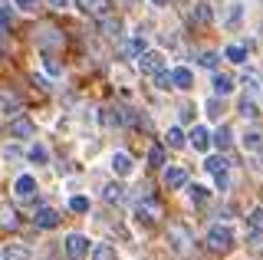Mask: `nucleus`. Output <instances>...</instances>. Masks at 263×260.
Listing matches in <instances>:
<instances>
[{"label":"nucleus","mask_w":263,"mask_h":260,"mask_svg":"<svg viewBox=\"0 0 263 260\" xmlns=\"http://www.w3.org/2000/svg\"><path fill=\"white\" fill-rule=\"evenodd\" d=\"M263 234V208L250 211V217H247V240H257Z\"/></svg>","instance_id":"9d476101"},{"label":"nucleus","mask_w":263,"mask_h":260,"mask_svg":"<svg viewBox=\"0 0 263 260\" xmlns=\"http://www.w3.org/2000/svg\"><path fill=\"white\" fill-rule=\"evenodd\" d=\"M33 132H36V125H33L27 116H13L10 125H7V135H10V139H33Z\"/></svg>","instance_id":"20e7f679"},{"label":"nucleus","mask_w":263,"mask_h":260,"mask_svg":"<svg viewBox=\"0 0 263 260\" xmlns=\"http://www.w3.org/2000/svg\"><path fill=\"white\" fill-rule=\"evenodd\" d=\"M76 7L82 13H89V17H105L112 7V0H76Z\"/></svg>","instance_id":"423d86ee"},{"label":"nucleus","mask_w":263,"mask_h":260,"mask_svg":"<svg viewBox=\"0 0 263 260\" xmlns=\"http://www.w3.org/2000/svg\"><path fill=\"white\" fill-rule=\"evenodd\" d=\"M171 76H175V89H191V83H194V76H191V69H187V66L171 69Z\"/></svg>","instance_id":"2eb2a0df"},{"label":"nucleus","mask_w":263,"mask_h":260,"mask_svg":"<svg viewBox=\"0 0 263 260\" xmlns=\"http://www.w3.org/2000/svg\"><path fill=\"white\" fill-rule=\"evenodd\" d=\"M164 184H168V188H184L187 184V172L184 168H178V165H171V168H164Z\"/></svg>","instance_id":"6e6552de"},{"label":"nucleus","mask_w":263,"mask_h":260,"mask_svg":"<svg viewBox=\"0 0 263 260\" xmlns=\"http://www.w3.org/2000/svg\"><path fill=\"white\" fill-rule=\"evenodd\" d=\"M204 109H208V116H211V119H217V122H220V112H224V109H220V102H217V99H208V102H204Z\"/></svg>","instance_id":"473e14b6"},{"label":"nucleus","mask_w":263,"mask_h":260,"mask_svg":"<svg viewBox=\"0 0 263 260\" xmlns=\"http://www.w3.org/2000/svg\"><path fill=\"white\" fill-rule=\"evenodd\" d=\"M99 30H102L105 36H119V20H112V17H102V20H99Z\"/></svg>","instance_id":"a878e982"},{"label":"nucleus","mask_w":263,"mask_h":260,"mask_svg":"<svg viewBox=\"0 0 263 260\" xmlns=\"http://www.w3.org/2000/svg\"><path fill=\"white\" fill-rule=\"evenodd\" d=\"M102 198L105 201H109V205H122V201H125L128 198V194H125V188H122V184H105V191H102Z\"/></svg>","instance_id":"4468645a"},{"label":"nucleus","mask_w":263,"mask_h":260,"mask_svg":"<svg viewBox=\"0 0 263 260\" xmlns=\"http://www.w3.org/2000/svg\"><path fill=\"white\" fill-rule=\"evenodd\" d=\"M187 139H191L194 152H208V148H211V132H208V128H204V125H194Z\"/></svg>","instance_id":"9b49d317"},{"label":"nucleus","mask_w":263,"mask_h":260,"mask_svg":"<svg viewBox=\"0 0 263 260\" xmlns=\"http://www.w3.org/2000/svg\"><path fill=\"white\" fill-rule=\"evenodd\" d=\"M155 86H158V89H175V76H171L168 69H161L158 76H155Z\"/></svg>","instance_id":"c85d7f7f"},{"label":"nucleus","mask_w":263,"mask_h":260,"mask_svg":"<svg viewBox=\"0 0 263 260\" xmlns=\"http://www.w3.org/2000/svg\"><path fill=\"white\" fill-rule=\"evenodd\" d=\"M135 217H138V224H145V227H152L155 224V217H152V211H145L142 205L135 208Z\"/></svg>","instance_id":"2f4dec72"},{"label":"nucleus","mask_w":263,"mask_h":260,"mask_svg":"<svg viewBox=\"0 0 263 260\" xmlns=\"http://www.w3.org/2000/svg\"><path fill=\"white\" fill-rule=\"evenodd\" d=\"M148 165H152V168H161L164 165V148H161V145H155V148L148 152Z\"/></svg>","instance_id":"cd10ccee"},{"label":"nucleus","mask_w":263,"mask_h":260,"mask_svg":"<svg viewBox=\"0 0 263 260\" xmlns=\"http://www.w3.org/2000/svg\"><path fill=\"white\" fill-rule=\"evenodd\" d=\"M168 247L175 250L178 257H184L187 250H191V234L184 231V227H178V224H171L168 227Z\"/></svg>","instance_id":"f03ea898"},{"label":"nucleus","mask_w":263,"mask_h":260,"mask_svg":"<svg viewBox=\"0 0 263 260\" xmlns=\"http://www.w3.org/2000/svg\"><path fill=\"white\" fill-rule=\"evenodd\" d=\"M214 145H217V148H227V145H230V128H227V125L217 128V135H214Z\"/></svg>","instance_id":"c756f323"},{"label":"nucleus","mask_w":263,"mask_h":260,"mask_svg":"<svg viewBox=\"0 0 263 260\" xmlns=\"http://www.w3.org/2000/svg\"><path fill=\"white\" fill-rule=\"evenodd\" d=\"M4 155L10 158V161H16V158H20V152H16V148H10V145H7V148H4Z\"/></svg>","instance_id":"a19ab883"},{"label":"nucleus","mask_w":263,"mask_h":260,"mask_svg":"<svg viewBox=\"0 0 263 260\" xmlns=\"http://www.w3.org/2000/svg\"><path fill=\"white\" fill-rule=\"evenodd\" d=\"M16 7H20V10H27V13H33L36 10V0H13Z\"/></svg>","instance_id":"ea45409f"},{"label":"nucleus","mask_w":263,"mask_h":260,"mask_svg":"<svg viewBox=\"0 0 263 260\" xmlns=\"http://www.w3.org/2000/svg\"><path fill=\"white\" fill-rule=\"evenodd\" d=\"M204 168H208L211 175H227V158H220V155H211L208 161H204Z\"/></svg>","instance_id":"aec40b11"},{"label":"nucleus","mask_w":263,"mask_h":260,"mask_svg":"<svg viewBox=\"0 0 263 260\" xmlns=\"http://www.w3.org/2000/svg\"><path fill=\"white\" fill-rule=\"evenodd\" d=\"M217 60H220V56L214 53V50H208V53H201V66H208V69H214V66H217Z\"/></svg>","instance_id":"72a5a7b5"},{"label":"nucleus","mask_w":263,"mask_h":260,"mask_svg":"<svg viewBox=\"0 0 263 260\" xmlns=\"http://www.w3.org/2000/svg\"><path fill=\"white\" fill-rule=\"evenodd\" d=\"M86 254H92V250H89V240L82 237V234H69V237H66V257H69V260H82Z\"/></svg>","instance_id":"39448f33"},{"label":"nucleus","mask_w":263,"mask_h":260,"mask_svg":"<svg viewBox=\"0 0 263 260\" xmlns=\"http://www.w3.org/2000/svg\"><path fill=\"white\" fill-rule=\"evenodd\" d=\"M112 172L119 175V178L132 175V158L125 155V152H115V155H112Z\"/></svg>","instance_id":"f8f14e48"},{"label":"nucleus","mask_w":263,"mask_h":260,"mask_svg":"<svg viewBox=\"0 0 263 260\" xmlns=\"http://www.w3.org/2000/svg\"><path fill=\"white\" fill-rule=\"evenodd\" d=\"M214 92H217L220 96V99H224V96H230V92H234V79H230V76H224V72H217V76H214Z\"/></svg>","instance_id":"ddd939ff"},{"label":"nucleus","mask_w":263,"mask_h":260,"mask_svg":"<svg viewBox=\"0 0 263 260\" xmlns=\"http://www.w3.org/2000/svg\"><path fill=\"white\" fill-rule=\"evenodd\" d=\"M33 224L43 227V231H49V227L60 224V211H56V208H36V214H33Z\"/></svg>","instance_id":"0eeeda50"},{"label":"nucleus","mask_w":263,"mask_h":260,"mask_svg":"<svg viewBox=\"0 0 263 260\" xmlns=\"http://www.w3.org/2000/svg\"><path fill=\"white\" fill-rule=\"evenodd\" d=\"M237 20H240V4H234V7H230V13H227V27H234Z\"/></svg>","instance_id":"4c0bfd02"},{"label":"nucleus","mask_w":263,"mask_h":260,"mask_svg":"<svg viewBox=\"0 0 263 260\" xmlns=\"http://www.w3.org/2000/svg\"><path fill=\"white\" fill-rule=\"evenodd\" d=\"M187 194H191V201H194V205H204V201L211 198V191L204 188V184H191V191H187Z\"/></svg>","instance_id":"bb28decb"},{"label":"nucleus","mask_w":263,"mask_h":260,"mask_svg":"<svg viewBox=\"0 0 263 260\" xmlns=\"http://www.w3.org/2000/svg\"><path fill=\"white\" fill-rule=\"evenodd\" d=\"M194 20H197V23H211V20H214L211 7L204 4V0H197V4H194Z\"/></svg>","instance_id":"b1692460"},{"label":"nucleus","mask_w":263,"mask_h":260,"mask_svg":"<svg viewBox=\"0 0 263 260\" xmlns=\"http://www.w3.org/2000/svg\"><path fill=\"white\" fill-rule=\"evenodd\" d=\"M240 116L243 119H257L260 116V105H257L253 96H243V99H240Z\"/></svg>","instance_id":"f3484780"},{"label":"nucleus","mask_w":263,"mask_h":260,"mask_svg":"<svg viewBox=\"0 0 263 260\" xmlns=\"http://www.w3.org/2000/svg\"><path fill=\"white\" fill-rule=\"evenodd\" d=\"M0 224H4V227H13V224H16V214H13L10 208H4V211H0Z\"/></svg>","instance_id":"c9c22d12"},{"label":"nucleus","mask_w":263,"mask_h":260,"mask_svg":"<svg viewBox=\"0 0 263 260\" xmlns=\"http://www.w3.org/2000/svg\"><path fill=\"white\" fill-rule=\"evenodd\" d=\"M92 260H119V254H115L112 244H96V247H92Z\"/></svg>","instance_id":"6ab92c4d"},{"label":"nucleus","mask_w":263,"mask_h":260,"mask_svg":"<svg viewBox=\"0 0 263 260\" xmlns=\"http://www.w3.org/2000/svg\"><path fill=\"white\" fill-rule=\"evenodd\" d=\"M164 142H168V148H184V132H181L178 125H171L168 135H164Z\"/></svg>","instance_id":"4be33fe9"},{"label":"nucleus","mask_w":263,"mask_h":260,"mask_svg":"<svg viewBox=\"0 0 263 260\" xmlns=\"http://www.w3.org/2000/svg\"><path fill=\"white\" fill-rule=\"evenodd\" d=\"M4 260H30V250L23 244H7L4 247Z\"/></svg>","instance_id":"dca6fc26"},{"label":"nucleus","mask_w":263,"mask_h":260,"mask_svg":"<svg viewBox=\"0 0 263 260\" xmlns=\"http://www.w3.org/2000/svg\"><path fill=\"white\" fill-rule=\"evenodd\" d=\"M152 4H158V7H164V4H168V0H152Z\"/></svg>","instance_id":"37998d69"},{"label":"nucleus","mask_w":263,"mask_h":260,"mask_svg":"<svg viewBox=\"0 0 263 260\" xmlns=\"http://www.w3.org/2000/svg\"><path fill=\"white\" fill-rule=\"evenodd\" d=\"M53 33H56V30H46V36H40V46H43V50H46V46H56L63 40V36H53Z\"/></svg>","instance_id":"f704fd0d"},{"label":"nucleus","mask_w":263,"mask_h":260,"mask_svg":"<svg viewBox=\"0 0 263 260\" xmlns=\"http://www.w3.org/2000/svg\"><path fill=\"white\" fill-rule=\"evenodd\" d=\"M138 69H142L145 76H158V72L164 69V56L155 53V50H145L142 56H138Z\"/></svg>","instance_id":"7ed1b4c3"},{"label":"nucleus","mask_w":263,"mask_h":260,"mask_svg":"<svg viewBox=\"0 0 263 260\" xmlns=\"http://www.w3.org/2000/svg\"><path fill=\"white\" fill-rule=\"evenodd\" d=\"M224 56L230 63H247V46H240V43H230L227 50H224Z\"/></svg>","instance_id":"412c9836"},{"label":"nucleus","mask_w":263,"mask_h":260,"mask_svg":"<svg viewBox=\"0 0 263 260\" xmlns=\"http://www.w3.org/2000/svg\"><path fill=\"white\" fill-rule=\"evenodd\" d=\"M0 27H10V7L0 4Z\"/></svg>","instance_id":"58836bf2"},{"label":"nucleus","mask_w":263,"mask_h":260,"mask_svg":"<svg viewBox=\"0 0 263 260\" xmlns=\"http://www.w3.org/2000/svg\"><path fill=\"white\" fill-rule=\"evenodd\" d=\"M66 4H69V0H49V7H56V10H63Z\"/></svg>","instance_id":"79ce46f5"},{"label":"nucleus","mask_w":263,"mask_h":260,"mask_svg":"<svg viewBox=\"0 0 263 260\" xmlns=\"http://www.w3.org/2000/svg\"><path fill=\"white\" fill-rule=\"evenodd\" d=\"M16 109H20V99H16V96H0V112H4V116H16Z\"/></svg>","instance_id":"5701e85b"},{"label":"nucleus","mask_w":263,"mask_h":260,"mask_svg":"<svg viewBox=\"0 0 263 260\" xmlns=\"http://www.w3.org/2000/svg\"><path fill=\"white\" fill-rule=\"evenodd\" d=\"M243 86L250 89V92H257V89H260V76H253V72H247V76H243Z\"/></svg>","instance_id":"e433bc0d"},{"label":"nucleus","mask_w":263,"mask_h":260,"mask_svg":"<svg viewBox=\"0 0 263 260\" xmlns=\"http://www.w3.org/2000/svg\"><path fill=\"white\" fill-rule=\"evenodd\" d=\"M13 191H16V198L30 201L33 191H36V178H33V175H20V178H16V184H13Z\"/></svg>","instance_id":"1a4fd4ad"},{"label":"nucleus","mask_w":263,"mask_h":260,"mask_svg":"<svg viewBox=\"0 0 263 260\" xmlns=\"http://www.w3.org/2000/svg\"><path fill=\"white\" fill-rule=\"evenodd\" d=\"M208 247L211 250H230L234 247V231L227 224H214L208 231Z\"/></svg>","instance_id":"f257e3e1"},{"label":"nucleus","mask_w":263,"mask_h":260,"mask_svg":"<svg viewBox=\"0 0 263 260\" xmlns=\"http://www.w3.org/2000/svg\"><path fill=\"white\" fill-rule=\"evenodd\" d=\"M30 161H36V165H46V161H49V152H46V145H33V148H30Z\"/></svg>","instance_id":"393cba45"},{"label":"nucleus","mask_w":263,"mask_h":260,"mask_svg":"<svg viewBox=\"0 0 263 260\" xmlns=\"http://www.w3.org/2000/svg\"><path fill=\"white\" fill-rule=\"evenodd\" d=\"M243 148L253 152V155H260V152H263V135L260 132H247L243 135Z\"/></svg>","instance_id":"a211bd4d"},{"label":"nucleus","mask_w":263,"mask_h":260,"mask_svg":"<svg viewBox=\"0 0 263 260\" xmlns=\"http://www.w3.org/2000/svg\"><path fill=\"white\" fill-rule=\"evenodd\" d=\"M69 208L76 211V214H86V211H89V198H82V194H76V198L69 201Z\"/></svg>","instance_id":"7c9ffc66"}]
</instances>
